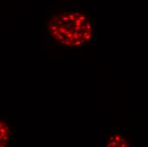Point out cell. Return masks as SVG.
Wrapping results in <instances>:
<instances>
[{
  "instance_id": "3",
  "label": "cell",
  "mask_w": 148,
  "mask_h": 147,
  "mask_svg": "<svg viewBox=\"0 0 148 147\" xmlns=\"http://www.w3.org/2000/svg\"><path fill=\"white\" fill-rule=\"evenodd\" d=\"M107 146H129L130 144L126 140L123 135L120 134L119 133H115L112 134L109 138V139L106 141Z\"/></svg>"
},
{
  "instance_id": "1",
  "label": "cell",
  "mask_w": 148,
  "mask_h": 147,
  "mask_svg": "<svg viewBox=\"0 0 148 147\" xmlns=\"http://www.w3.org/2000/svg\"><path fill=\"white\" fill-rule=\"evenodd\" d=\"M49 36L57 44L79 49L89 44L95 36V26L88 15L75 10H62L46 22Z\"/></svg>"
},
{
  "instance_id": "2",
  "label": "cell",
  "mask_w": 148,
  "mask_h": 147,
  "mask_svg": "<svg viewBox=\"0 0 148 147\" xmlns=\"http://www.w3.org/2000/svg\"><path fill=\"white\" fill-rule=\"evenodd\" d=\"M14 138V129L11 123L0 117V147L8 146Z\"/></svg>"
}]
</instances>
